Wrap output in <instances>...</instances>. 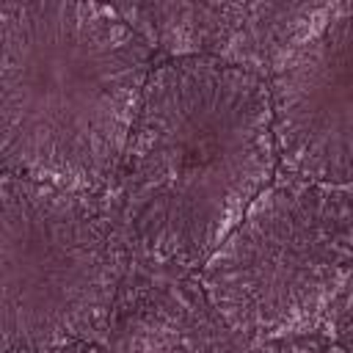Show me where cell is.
<instances>
[{"label":"cell","mask_w":353,"mask_h":353,"mask_svg":"<svg viewBox=\"0 0 353 353\" xmlns=\"http://www.w3.org/2000/svg\"><path fill=\"white\" fill-rule=\"evenodd\" d=\"M149 41L94 3L0 6L6 174L85 193L124 160L149 83Z\"/></svg>","instance_id":"7a4b0ae2"},{"label":"cell","mask_w":353,"mask_h":353,"mask_svg":"<svg viewBox=\"0 0 353 353\" xmlns=\"http://www.w3.org/2000/svg\"><path fill=\"white\" fill-rule=\"evenodd\" d=\"M270 85L221 58L152 69L124 152V204L160 262L201 268L262 196L276 165Z\"/></svg>","instance_id":"6da1fadb"},{"label":"cell","mask_w":353,"mask_h":353,"mask_svg":"<svg viewBox=\"0 0 353 353\" xmlns=\"http://www.w3.org/2000/svg\"><path fill=\"white\" fill-rule=\"evenodd\" d=\"M276 152L298 179H353V3L323 6L270 80Z\"/></svg>","instance_id":"5b68a950"},{"label":"cell","mask_w":353,"mask_h":353,"mask_svg":"<svg viewBox=\"0 0 353 353\" xmlns=\"http://www.w3.org/2000/svg\"><path fill=\"white\" fill-rule=\"evenodd\" d=\"M350 279L353 204L298 176L268 185L201 265L210 306L259 342L314 331Z\"/></svg>","instance_id":"3957f363"},{"label":"cell","mask_w":353,"mask_h":353,"mask_svg":"<svg viewBox=\"0 0 353 353\" xmlns=\"http://www.w3.org/2000/svg\"><path fill=\"white\" fill-rule=\"evenodd\" d=\"M52 353H102V350H97L94 345H88V342H83V345H72V347H61V350H52Z\"/></svg>","instance_id":"ba28073f"},{"label":"cell","mask_w":353,"mask_h":353,"mask_svg":"<svg viewBox=\"0 0 353 353\" xmlns=\"http://www.w3.org/2000/svg\"><path fill=\"white\" fill-rule=\"evenodd\" d=\"M254 353H345V350L339 347V342L334 336L317 334V331H306V334L262 342Z\"/></svg>","instance_id":"8992f818"},{"label":"cell","mask_w":353,"mask_h":353,"mask_svg":"<svg viewBox=\"0 0 353 353\" xmlns=\"http://www.w3.org/2000/svg\"><path fill=\"white\" fill-rule=\"evenodd\" d=\"M334 339L345 353H353V279L334 306Z\"/></svg>","instance_id":"52a82bcc"},{"label":"cell","mask_w":353,"mask_h":353,"mask_svg":"<svg viewBox=\"0 0 353 353\" xmlns=\"http://www.w3.org/2000/svg\"><path fill=\"white\" fill-rule=\"evenodd\" d=\"M0 251L3 353L83 345L108 320L121 259L83 193L3 174Z\"/></svg>","instance_id":"277c9868"}]
</instances>
